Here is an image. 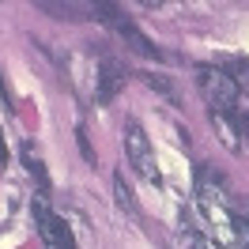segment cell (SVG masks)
Listing matches in <instances>:
<instances>
[{
	"label": "cell",
	"mask_w": 249,
	"mask_h": 249,
	"mask_svg": "<svg viewBox=\"0 0 249 249\" xmlns=\"http://www.w3.org/2000/svg\"><path fill=\"white\" fill-rule=\"evenodd\" d=\"M196 83H200L204 98H208V106L215 109V113H238V83L227 68H212V64H200L196 68Z\"/></svg>",
	"instance_id": "cell-1"
},
{
	"label": "cell",
	"mask_w": 249,
	"mask_h": 249,
	"mask_svg": "<svg viewBox=\"0 0 249 249\" xmlns=\"http://www.w3.org/2000/svg\"><path fill=\"white\" fill-rule=\"evenodd\" d=\"M124 155H128V162L136 166V174H140L143 181L162 185V174H159V166H155L151 140H147V132L140 128V121H136V117H128V121H124Z\"/></svg>",
	"instance_id": "cell-2"
},
{
	"label": "cell",
	"mask_w": 249,
	"mask_h": 249,
	"mask_svg": "<svg viewBox=\"0 0 249 249\" xmlns=\"http://www.w3.org/2000/svg\"><path fill=\"white\" fill-rule=\"evenodd\" d=\"M196 200H200V212L212 223H227L231 227V208H227V189H223V178H219L212 166H200L196 174Z\"/></svg>",
	"instance_id": "cell-3"
},
{
	"label": "cell",
	"mask_w": 249,
	"mask_h": 249,
	"mask_svg": "<svg viewBox=\"0 0 249 249\" xmlns=\"http://www.w3.org/2000/svg\"><path fill=\"white\" fill-rule=\"evenodd\" d=\"M31 208H34V227L42 234V246L46 249H76L72 246V234L64 227V219H57V212L49 208V200L42 193H38V200H34Z\"/></svg>",
	"instance_id": "cell-4"
},
{
	"label": "cell",
	"mask_w": 249,
	"mask_h": 249,
	"mask_svg": "<svg viewBox=\"0 0 249 249\" xmlns=\"http://www.w3.org/2000/svg\"><path fill=\"white\" fill-rule=\"evenodd\" d=\"M124 79H128V72H124L121 64L113 61V57H106L102 61V68H98V87H94V102L98 106H109L117 94H121Z\"/></svg>",
	"instance_id": "cell-5"
},
{
	"label": "cell",
	"mask_w": 249,
	"mask_h": 249,
	"mask_svg": "<svg viewBox=\"0 0 249 249\" xmlns=\"http://www.w3.org/2000/svg\"><path fill=\"white\" fill-rule=\"evenodd\" d=\"M212 124H215L219 140L227 143L231 151H238V147H242V132H238V128H242V121H238L234 113H215V109H212Z\"/></svg>",
	"instance_id": "cell-6"
},
{
	"label": "cell",
	"mask_w": 249,
	"mask_h": 249,
	"mask_svg": "<svg viewBox=\"0 0 249 249\" xmlns=\"http://www.w3.org/2000/svg\"><path fill=\"white\" fill-rule=\"evenodd\" d=\"M23 166H27V170L38 178V193H42V196H49V178H46V166H42V159H38V147H34L31 140L23 143Z\"/></svg>",
	"instance_id": "cell-7"
},
{
	"label": "cell",
	"mask_w": 249,
	"mask_h": 249,
	"mask_svg": "<svg viewBox=\"0 0 249 249\" xmlns=\"http://www.w3.org/2000/svg\"><path fill=\"white\" fill-rule=\"evenodd\" d=\"M181 242H185V249H223V242H219V238H208V234L193 231V227L181 234Z\"/></svg>",
	"instance_id": "cell-8"
},
{
	"label": "cell",
	"mask_w": 249,
	"mask_h": 249,
	"mask_svg": "<svg viewBox=\"0 0 249 249\" xmlns=\"http://www.w3.org/2000/svg\"><path fill=\"white\" fill-rule=\"evenodd\" d=\"M231 231H234V238H238V246L249 249V215H242V212H231Z\"/></svg>",
	"instance_id": "cell-9"
},
{
	"label": "cell",
	"mask_w": 249,
	"mask_h": 249,
	"mask_svg": "<svg viewBox=\"0 0 249 249\" xmlns=\"http://www.w3.org/2000/svg\"><path fill=\"white\" fill-rule=\"evenodd\" d=\"M113 189H117V204H121V208H128V212H132V208H136V204H132V193H128V185H124V178H121V170L113 174Z\"/></svg>",
	"instance_id": "cell-10"
},
{
	"label": "cell",
	"mask_w": 249,
	"mask_h": 249,
	"mask_svg": "<svg viewBox=\"0 0 249 249\" xmlns=\"http://www.w3.org/2000/svg\"><path fill=\"white\" fill-rule=\"evenodd\" d=\"M0 102H8V106H12V98H8V83H4V76H0Z\"/></svg>",
	"instance_id": "cell-11"
},
{
	"label": "cell",
	"mask_w": 249,
	"mask_h": 249,
	"mask_svg": "<svg viewBox=\"0 0 249 249\" xmlns=\"http://www.w3.org/2000/svg\"><path fill=\"white\" fill-rule=\"evenodd\" d=\"M238 121H242V136H249V113H246V117H238Z\"/></svg>",
	"instance_id": "cell-12"
},
{
	"label": "cell",
	"mask_w": 249,
	"mask_h": 249,
	"mask_svg": "<svg viewBox=\"0 0 249 249\" xmlns=\"http://www.w3.org/2000/svg\"><path fill=\"white\" fill-rule=\"evenodd\" d=\"M238 68H249V64H238Z\"/></svg>",
	"instance_id": "cell-13"
}]
</instances>
